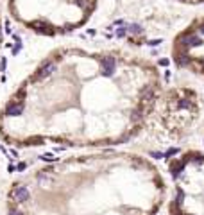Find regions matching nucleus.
<instances>
[{
    "instance_id": "obj_4",
    "label": "nucleus",
    "mask_w": 204,
    "mask_h": 215,
    "mask_svg": "<svg viewBox=\"0 0 204 215\" xmlns=\"http://www.w3.org/2000/svg\"><path fill=\"white\" fill-rule=\"evenodd\" d=\"M176 63L179 65V66H188L190 63H192V57H190V54L188 52H183V50H179V52L176 54Z\"/></svg>"
},
{
    "instance_id": "obj_8",
    "label": "nucleus",
    "mask_w": 204,
    "mask_h": 215,
    "mask_svg": "<svg viewBox=\"0 0 204 215\" xmlns=\"http://www.w3.org/2000/svg\"><path fill=\"white\" fill-rule=\"evenodd\" d=\"M127 32H131V34H142L143 29H142V25H138V24H131V25H127Z\"/></svg>"
},
{
    "instance_id": "obj_5",
    "label": "nucleus",
    "mask_w": 204,
    "mask_h": 215,
    "mask_svg": "<svg viewBox=\"0 0 204 215\" xmlns=\"http://www.w3.org/2000/svg\"><path fill=\"white\" fill-rule=\"evenodd\" d=\"M185 165H186V160H176V161H172V165H170L172 176H179L181 170L185 169Z\"/></svg>"
},
{
    "instance_id": "obj_6",
    "label": "nucleus",
    "mask_w": 204,
    "mask_h": 215,
    "mask_svg": "<svg viewBox=\"0 0 204 215\" xmlns=\"http://www.w3.org/2000/svg\"><path fill=\"white\" fill-rule=\"evenodd\" d=\"M15 197H16V201H20V203L27 201V199H29V190H27L25 187H16V188H15Z\"/></svg>"
},
{
    "instance_id": "obj_1",
    "label": "nucleus",
    "mask_w": 204,
    "mask_h": 215,
    "mask_svg": "<svg viewBox=\"0 0 204 215\" xmlns=\"http://www.w3.org/2000/svg\"><path fill=\"white\" fill-rule=\"evenodd\" d=\"M102 74L107 75V77H111L115 74V68H116V61L115 57H102Z\"/></svg>"
},
{
    "instance_id": "obj_9",
    "label": "nucleus",
    "mask_w": 204,
    "mask_h": 215,
    "mask_svg": "<svg viewBox=\"0 0 204 215\" xmlns=\"http://www.w3.org/2000/svg\"><path fill=\"white\" fill-rule=\"evenodd\" d=\"M125 36H127V29L125 27L116 29V38H125Z\"/></svg>"
},
{
    "instance_id": "obj_10",
    "label": "nucleus",
    "mask_w": 204,
    "mask_h": 215,
    "mask_svg": "<svg viewBox=\"0 0 204 215\" xmlns=\"http://www.w3.org/2000/svg\"><path fill=\"white\" fill-rule=\"evenodd\" d=\"M21 50V41H16V45H15V48H13V54H18Z\"/></svg>"
},
{
    "instance_id": "obj_3",
    "label": "nucleus",
    "mask_w": 204,
    "mask_h": 215,
    "mask_svg": "<svg viewBox=\"0 0 204 215\" xmlns=\"http://www.w3.org/2000/svg\"><path fill=\"white\" fill-rule=\"evenodd\" d=\"M56 70V65L52 63V61H48V63H45L38 72H36V79H41V77H45V75H50L52 72Z\"/></svg>"
},
{
    "instance_id": "obj_12",
    "label": "nucleus",
    "mask_w": 204,
    "mask_h": 215,
    "mask_svg": "<svg viewBox=\"0 0 204 215\" xmlns=\"http://www.w3.org/2000/svg\"><path fill=\"white\" fill-rule=\"evenodd\" d=\"M25 167H27V165H25V163H18V167H16V169H18V170H24Z\"/></svg>"
},
{
    "instance_id": "obj_2",
    "label": "nucleus",
    "mask_w": 204,
    "mask_h": 215,
    "mask_svg": "<svg viewBox=\"0 0 204 215\" xmlns=\"http://www.w3.org/2000/svg\"><path fill=\"white\" fill-rule=\"evenodd\" d=\"M21 109H24V106H21V102H11V104H7L6 106V117H16V115H20L21 113Z\"/></svg>"
},
{
    "instance_id": "obj_11",
    "label": "nucleus",
    "mask_w": 204,
    "mask_h": 215,
    "mask_svg": "<svg viewBox=\"0 0 204 215\" xmlns=\"http://www.w3.org/2000/svg\"><path fill=\"white\" fill-rule=\"evenodd\" d=\"M6 65H7V59H6V57H2V61H0V70H2V72L6 70Z\"/></svg>"
},
{
    "instance_id": "obj_7",
    "label": "nucleus",
    "mask_w": 204,
    "mask_h": 215,
    "mask_svg": "<svg viewBox=\"0 0 204 215\" xmlns=\"http://www.w3.org/2000/svg\"><path fill=\"white\" fill-rule=\"evenodd\" d=\"M30 27H32V29H36L38 32H41V34H52L50 27H48L47 24H43V22H32Z\"/></svg>"
}]
</instances>
